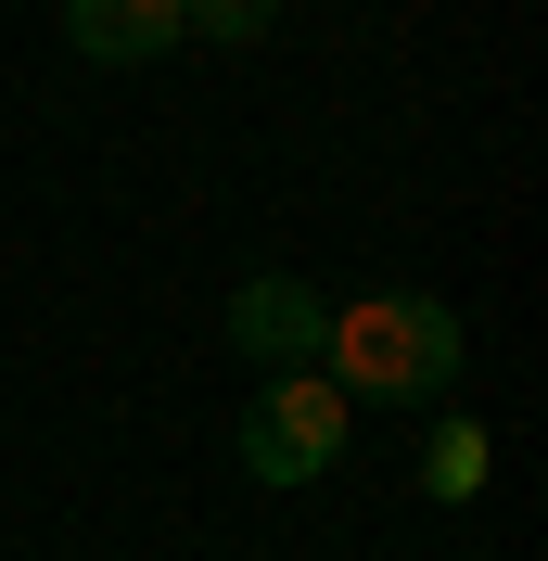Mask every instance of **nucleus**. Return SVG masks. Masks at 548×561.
Returning <instances> with one entry per match:
<instances>
[{"mask_svg": "<svg viewBox=\"0 0 548 561\" xmlns=\"http://www.w3.org/2000/svg\"><path fill=\"white\" fill-rule=\"evenodd\" d=\"M459 357H472V332H459L446 294H357L319 332V383L370 396V409H446Z\"/></svg>", "mask_w": 548, "mask_h": 561, "instance_id": "1", "label": "nucleus"}, {"mask_svg": "<svg viewBox=\"0 0 548 561\" xmlns=\"http://www.w3.org/2000/svg\"><path fill=\"white\" fill-rule=\"evenodd\" d=\"M344 434H357V396H344V383L269 370L255 409H242V472H255V485H319V472L344 459Z\"/></svg>", "mask_w": 548, "mask_h": 561, "instance_id": "2", "label": "nucleus"}, {"mask_svg": "<svg viewBox=\"0 0 548 561\" xmlns=\"http://www.w3.org/2000/svg\"><path fill=\"white\" fill-rule=\"evenodd\" d=\"M319 332H332V294H319V280H294V268H255V280L230 294V345L255 357V370H307Z\"/></svg>", "mask_w": 548, "mask_h": 561, "instance_id": "3", "label": "nucleus"}, {"mask_svg": "<svg viewBox=\"0 0 548 561\" xmlns=\"http://www.w3.org/2000/svg\"><path fill=\"white\" fill-rule=\"evenodd\" d=\"M65 38L90 65H153L179 38V0H65Z\"/></svg>", "mask_w": 548, "mask_h": 561, "instance_id": "4", "label": "nucleus"}, {"mask_svg": "<svg viewBox=\"0 0 548 561\" xmlns=\"http://www.w3.org/2000/svg\"><path fill=\"white\" fill-rule=\"evenodd\" d=\"M421 497H446V511H472V497H484V421H434V447H421Z\"/></svg>", "mask_w": 548, "mask_h": 561, "instance_id": "5", "label": "nucleus"}, {"mask_svg": "<svg viewBox=\"0 0 548 561\" xmlns=\"http://www.w3.org/2000/svg\"><path fill=\"white\" fill-rule=\"evenodd\" d=\"M281 26V0H179V38H230V51H242V38H269Z\"/></svg>", "mask_w": 548, "mask_h": 561, "instance_id": "6", "label": "nucleus"}]
</instances>
